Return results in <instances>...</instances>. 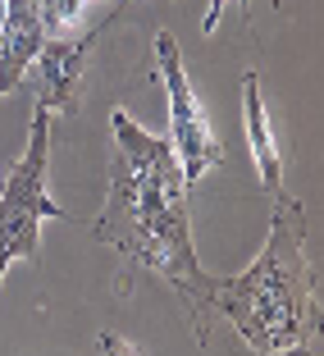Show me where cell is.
Returning <instances> with one entry per match:
<instances>
[{"mask_svg":"<svg viewBox=\"0 0 324 356\" xmlns=\"http://www.w3.org/2000/svg\"><path fill=\"white\" fill-rule=\"evenodd\" d=\"M101 356H142V352L119 334H101Z\"/></svg>","mask_w":324,"mask_h":356,"instance_id":"cell-9","label":"cell"},{"mask_svg":"<svg viewBox=\"0 0 324 356\" xmlns=\"http://www.w3.org/2000/svg\"><path fill=\"white\" fill-rule=\"evenodd\" d=\"M46 165H51V110H37L28 151L0 183V283L14 261H42V220L64 215V206L46 192Z\"/></svg>","mask_w":324,"mask_h":356,"instance_id":"cell-3","label":"cell"},{"mask_svg":"<svg viewBox=\"0 0 324 356\" xmlns=\"http://www.w3.org/2000/svg\"><path fill=\"white\" fill-rule=\"evenodd\" d=\"M46 32H42V10L37 0H10L5 10V32H0V96L28 78V64L37 60Z\"/></svg>","mask_w":324,"mask_h":356,"instance_id":"cell-6","label":"cell"},{"mask_svg":"<svg viewBox=\"0 0 324 356\" xmlns=\"http://www.w3.org/2000/svg\"><path fill=\"white\" fill-rule=\"evenodd\" d=\"M206 306L224 311L261 356H288L311 343L315 329V274L306 261V215L293 197L274 192V224L265 252L233 279H206Z\"/></svg>","mask_w":324,"mask_h":356,"instance_id":"cell-2","label":"cell"},{"mask_svg":"<svg viewBox=\"0 0 324 356\" xmlns=\"http://www.w3.org/2000/svg\"><path fill=\"white\" fill-rule=\"evenodd\" d=\"M110 133H115V156H110V192L96 215V238L124 252L128 261L147 265L165 283H174V293L192 311L197 343H206L201 293L210 274L201 270L197 247H192L188 183L174 160V147L169 137H156L133 124L128 110L110 115Z\"/></svg>","mask_w":324,"mask_h":356,"instance_id":"cell-1","label":"cell"},{"mask_svg":"<svg viewBox=\"0 0 324 356\" xmlns=\"http://www.w3.org/2000/svg\"><path fill=\"white\" fill-rule=\"evenodd\" d=\"M242 119H247V142H251V156H256V169H261V183L274 197V192H283V160L261 101V74H242Z\"/></svg>","mask_w":324,"mask_h":356,"instance_id":"cell-7","label":"cell"},{"mask_svg":"<svg viewBox=\"0 0 324 356\" xmlns=\"http://www.w3.org/2000/svg\"><path fill=\"white\" fill-rule=\"evenodd\" d=\"M37 10H42V32L46 37H69L83 19L87 0H37Z\"/></svg>","mask_w":324,"mask_h":356,"instance_id":"cell-8","label":"cell"},{"mask_svg":"<svg viewBox=\"0 0 324 356\" xmlns=\"http://www.w3.org/2000/svg\"><path fill=\"white\" fill-rule=\"evenodd\" d=\"M242 10L251 14V0H242ZM220 14H224V0H210V5H206V19H201V32H215V23H220Z\"/></svg>","mask_w":324,"mask_h":356,"instance_id":"cell-10","label":"cell"},{"mask_svg":"<svg viewBox=\"0 0 324 356\" xmlns=\"http://www.w3.org/2000/svg\"><path fill=\"white\" fill-rule=\"evenodd\" d=\"M101 32H105V23H101V28H92L83 42H69V37H46V42H42L37 60L28 64L37 110H51V115H64V110H74L78 87H83L87 55L96 51Z\"/></svg>","mask_w":324,"mask_h":356,"instance_id":"cell-5","label":"cell"},{"mask_svg":"<svg viewBox=\"0 0 324 356\" xmlns=\"http://www.w3.org/2000/svg\"><path fill=\"white\" fill-rule=\"evenodd\" d=\"M156 64H160V78H165V92H169V147H174V160L183 169V183L197 188L201 178L224 160V147L215 137V128H210L206 110H201L197 92H192L178 42L169 32L156 37Z\"/></svg>","mask_w":324,"mask_h":356,"instance_id":"cell-4","label":"cell"}]
</instances>
